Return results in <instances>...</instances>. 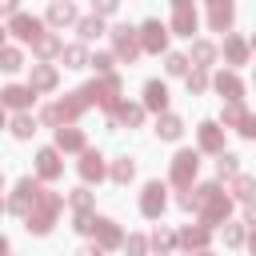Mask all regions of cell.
Masks as SVG:
<instances>
[{
    "label": "cell",
    "instance_id": "cell-1",
    "mask_svg": "<svg viewBox=\"0 0 256 256\" xmlns=\"http://www.w3.org/2000/svg\"><path fill=\"white\" fill-rule=\"evenodd\" d=\"M12 32H16V36H24V40H36V36H40V24H36V20H28V16H16V20H12Z\"/></svg>",
    "mask_w": 256,
    "mask_h": 256
},
{
    "label": "cell",
    "instance_id": "cell-2",
    "mask_svg": "<svg viewBox=\"0 0 256 256\" xmlns=\"http://www.w3.org/2000/svg\"><path fill=\"white\" fill-rule=\"evenodd\" d=\"M160 208H164V188H160V184H152V188H148V196H144V212H148V216H156Z\"/></svg>",
    "mask_w": 256,
    "mask_h": 256
},
{
    "label": "cell",
    "instance_id": "cell-3",
    "mask_svg": "<svg viewBox=\"0 0 256 256\" xmlns=\"http://www.w3.org/2000/svg\"><path fill=\"white\" fill-rule=\"evenodd\" d=\"M116 48L124 56H136V40H132V28H116Z\"/></svg>",
    "mask_w": 256,
    "mask_h": 256
},
{
    "label": "cell",
    "instance_id": "cell-4",
    "mask_svg": "<svg viewBox=\"0 0 256 256\" xmlns=\"http://www.w3.org/2000/svg\"><path fill=\"white\" fill-rule=\"evenodd\" d=\"M188 172H196V156L192 152L176 156V180H188Z\"/></svg>",
    "mask_w": 256,
    "mask_h": 256
},
{
    "label": "cell",
    "instance_id": "cell-5",
    "mask_svg": "<svg viewBox=\"0 0 256 256\" xmlns=\"http://www.w3.org/2000/svg\"><path fill=\"white\" fill-rule=\"evenodd\" d=\"M156 132H160V136H164V140H176V136H180V120H176V116H164V120H160V128H156Z\"/></svg>",
    "mask_w": 256,
    "mask_h": 256
},
{
    "label": "cell",
    "instance_id": "cell-6",
    "mask_svg": "<svg viewBox=\"0 0 256 256\" xmlns=\"http://www.w3.org/2000/svg\"><path fill=\"white\" fill-rule=\"evenodd\" d=\"M144 44H148V48H160V44H164V28H160V24H148V28H144Z\"/></svg>",
    "mask_w": 256,
    "mask_h": 256
},
{
    "label": "cell",
    "instance_id": "cell-7",
    "mask_svg": "<svg viewBox=\"0 0 256 256\" xmlns=\"http://www.w3.org/2000/svg\"><path fill=\"white\" fill-rule=\"evenodd\" d=\"M28 96H32L28 88H8V92H4V100H8L12 108H24V104H28Z\"/></svg>",
    "mask_w": 256,
    "mask_h": 256
},
{
    "label": "cell",
    "instance_id": "cell-8",
    "mask_svg": "<svg viewBox=\"0 0 256 256\" xmlns=\"http://www.w3.org/2000/svg\"><path fill=\"white\" fill-rule=\"evenodd\" d=\"M164 84H148V108H164Z\"/></svg>",
    "mask_w": 256,
    "mask_h": 256
},
{
    "label": "cell",
    "instance_id": "cell-9",
    "mask_svg": "<svg viewBox=\"0 0 256 256\" xmlns=\"http://www.w3.org/2000/svg\"><path fill=\"white\" fill-rule=\"evenodd\" d=\"M40 172H44V176H56V172H60L56 152H40Z\"/></svg>",
    "mask_w": 256,
    "mask_h": 256
},
{
    "label": "cell",
    "instance_id": "cell-10",
    "mask_svg": "<svg viewBox=\"0 0 256 256\" xmlns=\"http://www.w3.org/2000/svg\"><path fill=\"white\" fill-rule=\"evenodd\" d=\"M176 28H180L184 36H192V28H196V16H188V12L180 8V12H176Z\"/></svg>",
    "mask_w": 256,
    "mask_h": 256
},
{
    "label": "cell",
    "instance_id": "cell-11",
    "mask_svg": "<svg viewBox=\"0 0 256 256\" xmlns=\"http://www.w3.org/2000/svg\"><path fill=\"white\" fill-rule=\"evenodd\" d=\"M48 16H52V24H64V20H72V8H68V4H52Z\"/></svg>",
    "mask_w": 256,
    "mask_h": 256
},
{
    "label": "cell",
    "instance_id": "cell-12",
    "mask_svg": "<svg viewBox=\"0 0 256 256\" xmlns=\"http://www.w3.org/2000/svg\"><path fill=\"white\" fill-rule=\"evenodd\" d=\"M0 68H8V72H12V68H20V52L4 48V52H0Z\"/></svg>",
    "mask_w": 256,
    "mask_h": 256
},
{
    "label": "cell",
    "instance_id": "cell-13",
    "mask_svg": "<svg viewBox=\"0 0 256 256\" xmlns=\"http://www.w3.org/2000/svg\"><path fill=\"white\" fill-rule=\"evenodd\" d=\"M80 36H84V40L100 36V20H84V24H80Z\"/></svg>",
    "mask_w": 256,
    "mask_h": 256
},
{
    "label": "cell",
    "instance_id": "cell-14",
    "mask_svg": "<svg viewBox=\"0 0 256 256\" xmlns=\"http://www.w3.org/2000/svg\"><path fill=\"white\" fill-rule=\"evenodd\" d=\"M32 80H36V88H48V84H52L56 76H52L48 68H36V76H32Z\"/></svg>",
    "mask_w": 256,
    "mask_h": 256
},
{
    "label": "cell",
    "instance_id": "cell-15",
    "mask_svg": "<svg viewBox=\"0 0 256 256\" xmlns=\"http://www.w3.org/2000/svg\"><path fill=\"white\" fill-rule=\"evenodd\" d=\"M200 140H204L208 148H216V144H220V136H216V128H212V124H204V132H200Z\"/></svg>",
    "mask_w": 256,
    "mask_h": 256
},
{
    "label": "cell",
    "instance_id": "cell-16",
    "mask_svg": "<svg viewBox=\"0 0 256 256\" xmlns=\"http://www.w3.org/2000/svg\"><path fill=\"white\" fill-rule=\"evenodd\" d=\"M84 176H100V156H84Z\"/></svg>",
    "mask_w": 256,
    "mask_h": 256
},
{
    "label": "cell",
    "instance_id": "cell-17",
    "mask_svg": "<svg viewBox=\"0 0 256 256\" xmlns=\"http://www.w3.org/2000/svg\"><path fill=\"white\" fill-rule=\"evenodd\" d=\"M228 20H232V12H228V8H216V12H212V24H216V28H224Z\"/></svg>",
    "mask_w": 256,
    "mask_h": 256
},
{
    "label": "cell",
    "instance_id": "cell-18",
    "mask_svg": "<svg viewBox=\"0 0 256 256\" xmlns=\"http://www.w3.org/2000/svg\"><path fill=\"white\" fill-rule=\"evenodd\" d=\"M60 144H64V148H80V136H76V132H64V128H60Z\"/></svg>",
    "mask_w": 256,
    "mask_h": 256
},
{
    "label": "cell",
    "instance_id": "cell-19",
    "mask_svg": "<svg viewBox=\"0 0 256 256\" xmlns=\"http://www.w3.org/2000/svg\"><path fill=\"white\" fill-rule=\"evenodd\" d=\"M184 68H188L184 56H168V72H184Z\"/></svg>",
    "mask_w": 256,
    "mask_h": 256
},
{
    "label": "cell",
    "instance_id": "cell-20",
    "mask_svg": "<svg viewBox=\"0 0 256 256\" xmlns=\"http://www.w3.org/2000/svg\"><path fill=\"white\" fill-rule=\"evenodd\" d=\"M32 132V120L28 116H16V136H28Z\"/></svg>",
    "mask_w": 256,
    "mask_h": 256
},
{
    "label": "cell",
    "instance_id": "cell-21",
    "mask_svg": "<svg viewBox=\"0 0 256 256\" xmlns=\"http://www.w3.org/2000/svg\"><path fill=\"white\" fill-rule=\"evenodd\" d=\"M220 92H228V96H236V92H240V84H236V80L228 76V80H220Z\"/></svg>",
    "mask_w": 256,
    "mask_h": 256
},
{
    "label": "cell",
    "instance_id": "cell-22",
    "mask_svg": "<svg viewBox=\"0 0 256 256\" xmlns=\"http://www.w3.org/2000/svg\"><path fill=\"white\" fill-rule=\"evenodd\" d=\"M64 56H68V60H72V68H76V64H80V60H84V52H80V48H68V52H64Z\"/></svg>",
    "mask_w": 256,
    "mask_h": 256
},
{
    "label": "cell",
    "instance_id": "cell-23",
    "mask_svg": "<svg viewBox=\"0 0 256 256\" xmlns=\"http://www.w3.org/2000/svg\"><path fill=\"white\" fill-rule=\"evenodd\" d=\"M120 116H124V120H128V124H136V120H140V108H124V112H120Z\"/></svg>",
    "mask_w": 256,
    "mask_h": 256
},
{
    "label": "cell",
    "instance_id": "cell-24",
    "mask_svg": "<svg viewBox=\"0 0 256 256\" xmlns=\"http://www.w3.org/2000/svg\"><path fill=\"white\" fill-rule=\"evenodd\" d=\"M132 176V164H116V180H128Z\"/></svg>",
    "mask_w": 256,
    "mask_h": 256
},
{
    "label": "cell",
    "instance_id": "cell-25",
    "mask_svg": "<svg viewBox=\"0 0 256 256\" xmlns=\"http://www.w3.org/2000/svg\"><path fill=\"white\" fill-rule=\"evenodd\" d=\"M116 8V0H96V12H112Z\"/></svg>",
    "mask_w": 256,
    "mask_h": 256
},
{
    "label": "cell",
    "instance_id": "cell-26",
    "mask_svg": "<svg viewBox=\"0 0 256 256\" xmlns=\"http://www.w3.org/2000/svg\"><path fill=\"white\" fill-rule=\"evenodd\" d=\"M16 8V0H0V12H12Z\"/></svg>",
    "mask_w": 256,
    "mask_h": 256
},
{
    "label": "cell",
    "instance_id": "cell-27",
    "mask_svg": "<svg viewBox=\"0 0 256 256\" xmlns=\"http://www.w3.org/2000/svg\"><path fill=\"white\" fill-rule=\"evenodd\" d=\"M80 256H100V248H84V252H80Z\"/></svg>",
    "mask_w": 256,
    "mask_h": 256
},
{
    "label": "cell",
    "instance_id": "cell-28",
    "mask_svg": "<svg viewBox=\"0 0 256 256\" xmlns=\"http://www.w3.org/2000/svg\"><path fill=\"white\" fill-rule=\"evenodd\" d=\"M0 256H4V240H0Z\"/></svg>",
    "mask_w": 256,
    "mask_h": 256
}]
</instances>
